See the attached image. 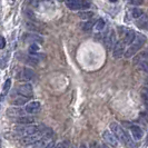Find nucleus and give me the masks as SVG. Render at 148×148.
I'll return each instance as SVG.
<instances>
[{
	"label": "nucleus",
	"mask_w": 148,
	"mask_h": 148,
	"mask_svg": "<svg viewBox=\"0 0 148 148\" xmlns=\"http://www.w3.org/2000/svg\"><path fill=\"white\" fill-rule=\"evenodd\" d=\"M110 130L111 133L116 136V138L120 140L127 148H136V144L134 143L132 137L123 129V127L117 123H111L110 124Z\"/></svg>",
	"instance_id": "obj_1"
},
{
	"label": "nucleus",
	"mask_w": 148,
	"mask_h": 148,
	"mask_svg": "<svg viewBox=\"0 0 148 148\" xmlns=\"http://www.w3.org/2000/svg\"><path fill=\"white\" fill-rule=\"evenodd\" d=\"M145 44H146V37L144 35H141V34L135 35V38H134V40L132 41V44L129 45V47L127 48V50L124 52L125 57L126 58L133 57L134 55H136L144 47Z\"/></svg>",
	"instance_id": "obj_2"
},
{
	"label": "nucleus",
	"mask_w": 148,
	"mask_h": 148,
	"mask_svg": "<svg viewBox=\"0 0 148 148\" xmlns=\"http://www.w3.org/2000/svg\"><path fill=\"white\" fill-rule=\"evenodd\" d=\"M67 7L71 10H86L90 7V2L88 0H65Z\"/></svg>",
	"instance_id": "obj_3"
},
{
	"label": "nucleus",
	"mask_w": 148,
	"mask_h": 148,
	"mask_svg": "<svg viewBox=\"0 0 148 148\" xmlns=\"http://www.w3.org/2000/svg\"><path fill=\"white\" fill-rule=\"evenodd\" d=\"M44 128H45L44 126L28 125V126L22 127L21 129H19V130H18L19 133L18 134H20V135H22V136L25 137V136H29V135H34V134H36V133H39V132H41Z\"/></svg>",
	"instance_id": "obj_4"
},
{
	"label": "nucleus",
	"mask_w": 148,
	"mask_h": 148,
	"mask_svg": "<svg viewBox=\"0 0 148 148\" xmlns=\"http://www.w3.org/2000/svg\"><path fill=\"white\" fill-rule=\"evenodd\" d=\"M125 46L126 45L124 44L123 40H119V41H116L114 47H112V56L115 58H120L124 52H125Z\"/></svg>",
	"instance_id": "obj_5"
},
{
	"label": "nucleus",
	"mask_w": 148,
	"mask_h": 148,
	"mask_svg": "<svg viewBox=\"0 0 148 148\" xmlns=\"http://www.w3.org/2000/svg\"><path fill=\"white\" fill-rule=\"evenodd\" d=\"M103 137H104L105 141H106L108 145H110L111 147L116 148L118 146V139H117L116 136L112 133H110L109 130H105L104 134H103Z\"/></svg>",
	"instance_id": "obj_6"
},
{
	"label": "nucleus",
	"mask_w": 148,
	"mask_h": 148,
	"mask_svg": "<svg viewBox=\"0 0 148 148\" xmlns=\"http://www.w3.org/2000/svg\"><path fill=\"white\" fill-rule=\"evenodd\" d=\"M18 94L21 95L23 97H27V98H31L34 91H32V87L29 84H25V85H21L19 89H18Z\"/></svg>",
	"instance_id": "obj_7"
},
{
	"label": "nucleus",
	"mask_w": 148,
	"mask_h": 148,
	"mask_svg": "<svg viewBox=\"0 0 148 148\" xmlns=\"http://www.w3.org/2000/svg\"><path fill=\"white\" fill-rule=\"evenodd\" d=\"M34 76H35V74H34V71H32L31 69H29V68H25V69H22L20 75H19V78H20L19 80L29 82V80H31V79L34 78Z\"/></svg>",
	"instance_id": "obj_8"
},
{
	"label": "nucleus",
	"mask_w": 148,
	"mask_h": 148,
	"mask_svg": "<svg viewBox=\"0 0 148 148\" xmlns=\"http://www.w3.org/2000/svg\"><path fill=\"white\" fill-rule=\"evenodd\" d=\"M40 110V103L39 101H31L26 106L25 111L28 114H37Z\"/></svg>",
	"instance_id": "obj_9"
},
{
	"label": "nucleus",
	"mask_w": 148,
	"mask_h": 148,
	"mask_svg": "<svg viewBox=\"0 0 148 148\" xmlns=\"http://www.w3.org/2000/svg\"><path fill=\"white\" fill-rule=\"evenodd\" d=\"M129 128H130L132 135H133V137L135 138V139L139 140V139L143 138V136H144V132L141 130L140 127H138L137 125H130Z\"/></svg>",
	"instance_id": "obj_10"
},
{
	"label": "nucleus",
	"mask_w": 148,
	"mask_h": 148,
	"mask_svg": "<svg viewBox=\"0 0 148 148\" xmlns=\"http://www.w3.org/2000/svg\"><path fill=\"white\" fill-rule=\"evenodd\" d=\"M115 42H116L115 32H114V30H110V31L106 35V37H105V44H106V46H107L108 48H112Z\"/></svg>",
	"instance_id": "obj_11"
},
{
	"label": "nucleus",
	"mask_w": 148,
	"mask_h": 148,
	"mask_svg": "<svg viewBox=\"0 0 148 148\" xmlns=\"http://www.w3.org/2000/svg\"><path fill=\"white\" fill-rule=\"evenodd\" d=\"M25 110H22L20 108H9L7 109V115L10 117H21L25 116Z\"/></svg>",
	"instance_id": "obj_12"
},
{
	"label": "nucleus",
	"mask_w": 148,
	"mask_h": 148,
	"mask_svg": "<svg viewBox=\"0 0 148 148\" xmlns=\"http://www.w3.org/2000/svg\"><path fill=\"white\" fill-rule=\"evenodd\" d=\"M35 121V119L29 116H21V117H18L17 118V124H20V125H26L28 126L30 124H32Z\"/></svg>",
	"instance_id": "obj_13"
},
{
	"label": "nucleus",
	"mask_w": 148,
	"mask_h": 148,
	"mask_svg": "<svg viewBox=\"0 0 148 148\" xmlns=\"http://www.w3.org/2000/svg\"><path fill=\"white\" fill-rule=\"evenodd\" d=\"M135 32H134L133 30H128L126 34H125V37L123 39V41H124V44L125 45H130L132 44V41L134 40V38H135Z\"/></svg>",
	"instance_id": "obj_14"
},
{
	"label": "nucleus",
	"mask_w": 148,
	"mask_h": 148,
	"mask_svg": "<svg viewBox=\"0 0 148 148\" xmlns=\"http://www.w3.org/2000/svg\"><path fill=\"white\" fill-rule=\"evenodd\" d=\"M29 99L30 98H27V97H17L16 99L12 100V104L15 105V106H22V105L26 104Z\"/></svg>",
	"instance_id": "obj_15"
},
{
	"label": "nucleus",
	"mask_w": 148,
	"mask_h": 148,
	"mask_svg": "<svg viewBox=\"0 0 148 148\" xmlns=\"http://www.w3.org/2000/svg\"><path fill=\"white\" fill-rule=\"evenodd\" d=\"M132 15H133V17L135 19H138V18H140L141 16L144 15V12L141 11L139 8H134L133 11H132Z\"/></svg>",
	"instance_id": "obj_16"
},
{
	"label": "nucleus",
	"mask_w": 148,
	"mask_h": 148,
	"mask_svg": "<svg viewBox=\"0 0 148 148\" xmlns=\"http://www.w3.org/2000/svg\"><path fill=\"white\" fill-rule=\"evenodd\" d=\"M80 27H82V30H85V31H89V30L92 29V27H94V23L91 21H87V22H84L80 25Z\"/></svg>",
	"instance_id": "obj_17"
},
{
	"label": "nucleus",
	"mask_w": 148,
	"mask_h": 148,
	"mask_svg": "<svg viewBox=\"0 0 148 148\" xmlns=\"http://www.w3.org/2000/svg\"><path fill=\"white\" fill-rule=\"evenodd\" d=\"M27 40H31L32 44H36V42H42V38L37 36V35H31L29 37H27Z\"/></svg>",
	"instance_id": "obj_18"
},
{
	"label": "nucleus",
	"mask_w": 148,
	"mask_h": 148,
	"mask_svg": "<svg viewBox=\"0 0 148 148\" xmlns=\"http://www.w3.org/2000/svg\"><path fill=\"white\" fill-rule=\"evenodd\" d=\"M141 97H143V100L148 108V88H144L141 90Z\"/></svg>",
	"instance_id": "obj_19"
},
{
	"label": "nucleus",
	"mask_w": 148,
	"mask_h": 148,
	"mask_svg": "<svg viewBox=\"0 0 148 148\" xmlns=\"http://www.w3.org/2000/svg\"><path fill=\"white\" fill-rule=\"evenodd\" d=\"M140 59H143V60H146V59H148V48H146L144 51L141 52L140 55L138 56V57H136L135 58V61H137V60H140Z\"/></svg>",
	"instance_id": "obj_20"
},
{
	"label": "nucleus",
	"mask_w": 148,
	"mask_h": 148,
	"mask_svg": "<svg viewBox=\"0 0 148 148\" xmlns=\"http://www.w3.org/2000/svg\"><path fill=\"white\" fill-rule=\"evenodd\" d=\"M79 17L82 18V19H89V18H91L94 14L92 12H90V11H82V12H79Z\"/></svg>",
	"instance_id": "obj_21"
},
{
	"label": "nucleus",
	"mask_w": 148,
	"mask_h": 148,
	"mask_svg": "<svg viewBox=\"0 0 148 148\" xmlns=\"http://www.w3.org/2000/svg\"><path fill=\"white\" fill-rule=\"evenodd\" d=\"M95 26H96L95 28H96L98 31H100V30H103L105 28V21L103 20V19H99V20L96 22V25H95Z\"/></svg>",
	"instance_id": "obj_22"
},
{
	"label": "nucleus",
	"mask_w": 148,
	"mask_h": 148,
	"mask_svg": "<svg viewBox=\"0 0 148 148\" xmlns=\"http://www.w3.org/2000/svg\"><path fill=\"white\" fill-rule=\"evenodd\" d=\"M10 86H11V79H7V82H5V86H3V96L6 95L8 92V90H9V88H10Z\"/></svg>",
	"instance_id": "obj_23"
},
{
	"label": "nucleus",
	"mask_w": 148,
	"mask_h": 148,
	"mask_svg": "<svg viewBox=\"0 0 148 148\" xmlns=\"http://www.w3.org/2000/svg\"><path fill=\"white\" fill-rule=\"evenodd\" d=\"M139 67H140V68L143 69V70H144V71L148 73V60H143V61H140V64H139Z\"/></svg>",
	"instance_id": "obj_24"
},
{
	"label": "nucleus",
	"mask_w": 148,
	"mask_h": 148,
	"mask_svg": "<svg viewBox=\"0 0 148 148\" xmlns=\"http://www.w3.org/2000/svg\"><path fill=\"white\" fill-rule=\"evenodd\" d=\"M38 49H39V47H38L36 44H31L29 47V52L31 55H35L36 51H38Z\"/></svg>",
	"instance_id": "obj_25"
},
{
	"label": "nucleus",
	"mask_w": 148,
	"mask_h": 148,
	"mask_svg": "<svg viewBox=\"0 0 148 148\" xmlns=\"http://www.w3.org/2000/svg\"><path fill=\"white\" fill-rule=\"evenodd\" d=\"M140 120L143 121V123H148V115L147 114L141 112L140 114Z\"/></svg>",
	"instance_id": "obj_26"
},
{
	"label": "nucleus",
	"mask_w": 148,
	"mask_h": 148,
	"mask_svg": "<svg viewBox=\"0 0 148 148\" xmlns=\"http://www.w3.org/2000/svg\"><path fill=\"white\" fill-rule=\"evenodd\" d=\"M6 47V40L2 36H0V49H3Z\"/></svg>",
	"instance_id": "obj_27"
},
{
	"label": "nucleus",
	"mask_w": 148,
	"mask_h": 148,
	"mask_svg": "<svg viewBox=\"0 0 148 148\" xmlns=\"http://www.w3.org/2000/svg\"><path fill=\"white\" fill-rule=\"evenodd\" d=\"M133 5H135V6H139V5H141L143 3V0H129Z\"/></svg>",
	"instance_id": "obj_28"
},
{
	"label": "nucleus",
	"mask_w": 148,
	"mask_h": 148,
	"mask_svg": "<svg viewBox=\"0 0 148 148\" xmlns=\"http://www.w3.org/2000/svg\"><path fill=\"white\" fill-rule=\"evenodd\" d=\"M89 148H100V147H99V145H98L97 141H91V143H90V147Z\"/></svg>",
	"instance_id": "obj_29"
},
{
	"label": "nucleus",
	"mask_w": 148,
	"mask_h": 148,
	"mask_svg": "<svg viewBox=\"0 0 148 148\" xmlns=\"http://www.w3.org/2000/svg\"><path fill=\"white\" fill-rule=\"evenodd\" d=\"M55 148H67V143H59Z\"/></svg>",
	"instance_id": "obj_30"
},
{
	"label": "nucleus",
	"mask_w": 148,
	"mask_h": 148,
	"mask_svg": "<svg viewBox=\"0 0 148 148\" xmlns=\"http://www.w3.org/2000/svg\"><path fill=\"white\" fill-rule=\"evenodd\" d=\"M79 148H87V146H86V145H85V144H82V145H80V146H79Z\"/></svg>",
	"instance_id": "obj_31"
},
{
	"label": "nucleus",
	"mask_w": 148,
	"mask_h": 148,
	"mask_svg": "<svg viewBox=\"0 0 148 148\" xmlns=\"http://www.w3.org/2000/svg\"><path fill=\"white\" fill-rule=\"evenodd\" d=\"M101 148H109V147H108L107 145H103V146H101Z\"/></svg>",
	"instance_id": "obj_32"
},
{
	"label": "nucleus",
	"mask_w": 148,
	"mask_h": 148,
	"mask_svg": "<svg viewBox=\"0 0 148 148\" xmlns=\"http://www.w3.org/2000/svg\"><path fill=\"white\" fill-rule=\"evenodd\" d=\"M109 1H110V2H116L117 0H109Z\"/></svg>",
	"instance_id": "obj_33"
},
{
	"label": "nucleus",
	"mask_w": 148,
	"mask_h": 148,
	"mask_svg": "<svg viewBox=\"0 0 148 148\" xmlns=\"http://www.w3.org/2000/svg\"><path fill=\"white\" fill-rule=\"evenodd\" d=\"M146 85H147V87H148V78L146 79Z\"/></svg>",
	"instance_id": "obj_34"
},
{
	"label": "nucleus",
	"mask_w": 148,
	"mask_h": 148,
	"mask_svg": "<svg viewBox=\"0 0 148 148\" xmlns=\"http://www.w3.org/2000/svg\"><path fill=\"white\" fill-rule=\"evenodd\" d=\"M146 145H148V135H147V140H146Z\"/></svg>",
	"instance_id": "obj_35"
},
{
	"label": "nucleus",
	"mask_w": 148,
	"mask_h": 148,
	"mask_svg": "<svg viewBox=\"0 0 148 148\" xmlns=\"http://www.w3.org/2000/svg\"><path fill=\"white\" fill-rule=\"evenodd\" d=\"M57 1H64V0H57Z\"/></svg>",
	"instance_id": "obj_36"
}]
</instances>
